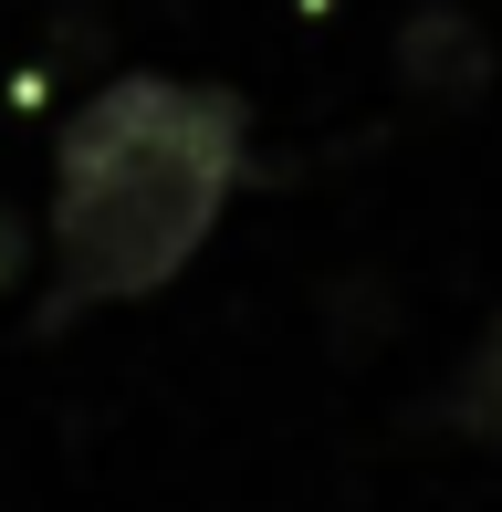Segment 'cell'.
<instances>
[{"label":"cell","instance_id":"obj_1","mask_svg":"<svg viewBox=\"0 0 502 512\" xmlns=\"http://www.w3.org/2000/svg\"><path fill=\"white\" fill-rule=\"evenodd\" d=\"M251 168V126L220 84L116 74L63 126L53 157V293L42 324H74L95 304H136L220 230Z\"/></svg>","mask_w":502,"mask_h":512},{"label":"cell","instance_id":"obj_2","mask_svg":"<svg viewBox=\"0 0 502 512\" xmlns=\"http://www.w3.org/2000/svg\"><path fill=\"white\" fill-rule=\"evenodd\" d=\"M482 74H492V53H482V32H471V11H419V21L398 32V84H408V95L471 105V95H482Z\"/></svg>","mask_w":502,"mask_h":512},{"label":"cell","instance_id":"obj_3","mask_svg":"<svg viewBox=\"0 0 502 512\" xmlns=\"http://www.w3.org/2000/svg\"><path fill=\"white\" fill-rule=\"evenodd\" d=\"M440 429L482 439V450H502V314L482 324V345L461 356V377L440 387Z\"/></svg>","mask_w":502,"mask_h":512}]
</instances>
